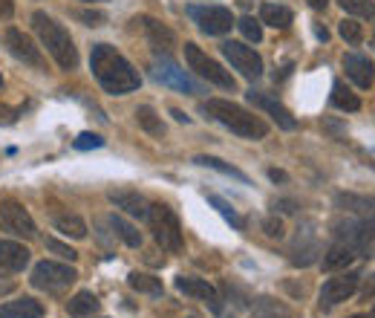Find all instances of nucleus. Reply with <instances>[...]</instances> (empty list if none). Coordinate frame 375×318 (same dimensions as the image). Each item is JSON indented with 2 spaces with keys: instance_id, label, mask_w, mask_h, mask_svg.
<instances>
[{
  "instance_id": "obj_19",
  "label": "nucleus",
  "mask_w": 375,
  "mask_h": 318,
  "mask_svg": "<svg viewBox=\"0 0 375 318\" xmlns=\"http://www.w3.org/2000/svg\"><path fill=\"white\" fill-rule=\"evenodd\" d=\"M44 304L35 298H15V301H3L0 304V318H44Z\"/></svg>"
},
{
  "instance_id": "obj_15",
  "label": "nucleus",
  "mask_w": 375,
  "mask_h": 318,
  "mask_svg": "<svg viewBox=\"0 0 375 318\" xmlns=\"http://www.w3.org/2000/svg\"><path fill=\"white\" fill-rule=\"evenodd\" d=\"M340 64H344V70H347V78H352L355 87H372L375 82V67H372V61L361 53H344V58H340Z\"/></svg>"
},
{
  "instance_id": "obj_29",
  "label": "nucleus",
  "mask_w": 375,
  "mask_h": 318,
  "mask_svg": "<svg viewBox=\"0 0 375 318\" xmlns=\"http://www.w3.org/2000/svg\"><path fill=\"white\" fill-rule=\"evenodd\" d=\"M193 162H197V165H205V168H214V171L225 174V177H234V180H240V183H249V177H246V174H242L240 168H234V165H228V162H222V159H217V156H208V153H200V156H193Z\"/></svg>"
},
{
  "instance_id": "obj_14",
  "label": "nucleus",
  "mask_w": 375,
  "mask_h": 318,
  "mask_svg": "<svg viewBox=\"0 0 375 318\" xmlns=\"http://www.w3.org/2000/svg\"><path fill=\"white\" fill-rule=\"evenodd\" d=\"M246 99L254 104V107H260V110H266V113L277 122V127H283V131H295L298 127V119L291 116V110L289 107H283L277 99H271V95H266V93H246Z\"/></svg>"
},
{
  "instance_id": "obj_20",
  "label": "nucleus",
  "mask_w": 375,
  "mask_h": 318,
  "mask_svg": "<svg viewBox=\"0 0 375 318\" xmlns=\"http://www.w3.org/2000/svg\"><path fill=\"white\" fill-rule=\"evenodd\" d=\"M251 315L254 318H295V312H291L283 301L269 298V295H260L251 301Z\"/></svg>"
},
{
  "instance_id": "obj_44",
  "label": "nucleus",
  "mask_w": 375,
  "mask_h": 318,
  "mask_svg": "<svg viewBox=\"0 0 375 318\" xmlns=\"http://www.w3.org/2000/svg\"><path fill=\"white\" fill-rule=\"evenodd\" d=\"M84 3H104V0H84Z\"/></svg>"
},
{
  "instance_id": "obj_23",
  "label": "nucleus",
  "mask_w": 375,
  "mask_h": 318,
  "mask_svg": "<svg viewBox=\"0 0 375 318\" xmlns=\"http://www.w3.org/2000/svg\"><path fill=\"white\" fill-rule=\"evenodd\" d=\"M352 261H355V246H349V243H335V246L326 249V254H323V269H344V266H349Z\"/></svg>"
},
{
  "instance_id": "obj_22",
  "label": "nucleus",
  "mask_w": 375,
  "mask_h": 318,
  "mask_svg": "<svg viewBox=\"0 0 375 318\" xmlns=\"http://www.w3.org/2000/svg\"><path fill=\"white\" fill-rule=\"evenodd\" d=\"M291 21H295V15H291V9H286V6L263 3V9H260V24H269L274 29H289Z\"/></svg>"
},
{
  "instance_id": "obj_24",
  "label": "nucleus",
  "mask_w": 375,
  "mask_h": 318,
  "mask_svg": "<svg viewBox=\"0 0 375 318\" xmlns=\"http://www.w3.org/2000/svg\"><path fill=\"white\" fill-rule=\"evenodd\" d=\"M136 122H139V127L144 133H151V136H165V124H162V116L156 113V110L151 107V104H142V107H136Z\"/></svg>"
},
{
  "instance_id": "obj_31",
  "label": "nucleus",
  "mask_w": 375,
  "mask_h": 318,
  "mask_svg": "<svg viewBox=\"0 0 375 318\" xmlns=\"http://www.w3.org/2000/svg\"><path fill=\"white\" fill-rule=\"evenodd\" d=\"M338 32H340V38H344L347 44H352V46H358V44L364 41V26L358 24L355 18H347V21H340Z\"/></svg>"
},
{
  "instance_id": "obj_47",
  "label": "nucleus",
  "mask_w": 375,
  "mask_h": 318,
  "mask_svg": "<svg viewBox=\"0 0 375 318\" xmlns=\"http://www.w3.org/2000/svg\"><path fill=\"white\" fill-rule=\"evenodd\" d=\"M372 318H375V310H372Z\"/></svg>"
},
{
  "instance_id": "obj_16",
  "label": "nucleus",
  "mask_w": 375,
  "mask_h": 318,
  "mask_svg": "<svg viewBox=\"0 0 375 318\" xmlns=\"http://www.w3.org/2000/svg\"><path fill=\"white\" fill-rule=\"evenodd\" d=\"M29 263V249L15 241H0V275H15Z\"/></svg>"
},
{
  "instance_id": "obj_6",
  "label": "nucleus",
  "mask_w": 375,
  "mask_h": 318,
  "mask_svg": "<svg viewBox=\"0 0 375 318\" xmlns=\"http://www.w3.org/2000/svg\"><path fill=\"white\" fill-rule=\"evenodd\" d=\"M78 281V272L70 266V263H58V261H41L32 269V283L38 290H50V292H58L64 286H70Z\"/></svg>"
},
{
  "instance_id": "obj_9",
  "label": "nucleus",
  "mask_w": 375,
  "mask_h": 318,
  "mask_svg": "<svg viewBox=\"0 0 375 318\" xmlns=\"http://www.w3.org/2000/svg\"><path fill=\"white\" fill-rule=\"evenodd\" d=\"M188 15L205 35H225V32H231V26H237L231 9L225 6H191Z\"/></svg>"
},
{
  "instance_id": "obj_43",
  "label": "nucleus",
  "mask_w": 375,
  "mask_h": 318,
  "mask_svg": "<svg viewBox=\"0 0 375 318\" xmlns=\"http://www.w3.org/2000/svg\"><path fill=\"white\" fill-rule=\"evenodd\" d=\"M315 35H318L320 41H326V38H329V32H326V29H320V26H318V29H315Z\"/></svg>"
},
{
  "instance_id": "obj_11",
  "label": "nucleus",
  "mask_w": 375,
  "mask_h": 318,
  "mask_svg": "<svg viewBox=\"0 0 375 318\" xmlns=\"http://www.w3.org/2000/svg\"><path fill=\"white\" fill-rule=\"evenodd\" d=\"M6 46H9V53L18 58V61H23V64H29V67H35V70H44L46 67V61H44V53H41V46H35V41H32L26 32H21V29H6Z\"/></svg>"
},
{
  "instance_id": "obj_37",
  "label": "nucleus",
  "mask_w": 375,
  "mask_h": 318,
  "mask_svg": "<svg viewBox=\"0 0 375 318\" xmlns=\"http://www.w3.org/2000/svg\"><path fill=\"white\" fill-rule=\"evenodd\" d=\"M78 18H81V21H87V26H102L104 15H99V12H81Z\"/></svg>"
},
{
  "instance_id": "obj_8",
  "label": "nucleus",
  "mask_w": 375,
  "mask_h": 318,
  "mask_svg": "<svg viewBox=\"0 0 375 318\" xmlns=\"http://www.w3.org/2000/svg\"><path fill=\"white\" fill-rule=\"evenodd\" d=\"M0 229L9 232L12 237H23V241H32V237L38 234L32 214L23 209L21 203H15V200L0 205Z\"/></svg>"
},
{
  "instance_id": "obj_25",
  "label": "nucleus",
  "mask_w": 375,
  "mask_h": 318,
  "mask_svg": "<svg viewBox=\"0 0 375 318\" xmlns=\"http://www.w3.org/2000/svg\"><path fill=\"white\" fill-rule=\"evenodd\" d=\"M55 229L64 237H73V241H84V237H87V223L81 220L78 214H58L55 217Z\"/></svg>"
},
{
  "instance_id": "obj_7",
  "label": "nucleus",
  "mask_w": 375,
  "mask_h": 318,
  "mask_svg": "<svg viewBox=\"0 0 375 318\" xmlns=\"http://www.w3.org/2000/svg\"><path fill=\"white\" fill-rule=\"evenodd\" d=\"M151 75L156 78V82L162 84V87H171V90H179V93H200V87H197V82L179 67V64L173 61V58H156L153 61V67H151Z\"/></svg>"
},
{
  "instance_id": "obj_39",
  "label": "nucleus",
  "mask_w": 375,
  "mask_h": 318,
  "mask_svg": "<svg viewBox=\"0 0 375 318\" xmlns=\"http://www.w3.org/2000/svg\"><path fill=\"white\" fill-rule=\"evenodd\" d=\"M15 15V0H0V18L9 21Z\"/></svg>"
},
{
  "instance_id": "obj_1",
  "label": "nucleus",
  "mask_w": 375,
  "mask_h": 318,
  "mask_svg": "<svg viewBox=\"0 0 375 318\" xmlns=\"http://www.w3.org/2000/svg\"><path fill=\"white\" fill-rule=\"evenodd\" d=\"M90 70L110 95H127V93L139 90V84H142V78L133 70V64L110 44H95L93 46Z\"/></svg>"
},
{
  "instance_id": "obj_45",
  "label": "nucleus",
  "mask_w": 375,
  "mask_h": 318,
  "mask_svg": "<svg viewBox=\"0 0 375 318\" xmlns=\"http://www.w3.org/2000/svg\"><path fill=\"white\" fill-rule=\"evenodd\" d=\"M352 318H367V315H352Z\"/></svg>"
},
{
  "instance_id": "obj_5",
  "label": "nucleus",
  "mask_w": 375,
  "mask_h": 318,
  "mask_svg": "<svg viewBox=\"0 0 375 318\" xmlns=\"http://www.w3.org/2000/svg\"><path fill=\"white\" fill-rule=\"evenodd\" d=\"M185 61H188V67L197 73L200 78H205V82H211V84H217V87H222V90H231V93H234V87H237L234 75L228 73L220 61H214L211 55H205L197 44H185Z\"/></svg>"
},
{
  "instance_id": "obj_40",
  "label": "nucleus",
  "mask_w": 375,
  "mask_h": 318,
  "mask_svg": "<svg viewBox=\"0 0 375 318\" xmlns=\"http://www.w3.org/2000/svg\"><path fill=\"white\" fill-rule=\"evenodd\" d=\"M309 6H312V9H318V12H323L326 6H329V0H309Z\"/></svg>"
},
{
  "instance_id": "obj_12",
  "label": "nucleus",
  "mask_w": 375,
  "mask_h": 318,
  "mask_svg": "<svg viewBox=\"0 0 375 318\" xmlns=\"http://www.w3.org/2000/svg\"><path fill=\"white\" fill-rule=\"evenodd\" d=\"M358 281H361V275H358V272H347V275L329 278L320 286V304L323 307H335V304H340V301L352 298L355 290H358Z\"/></svg>"
},
{
  "instance_id": "obj_3",
  "label": "nucleus",
  "mask_w": 375,
  "mask_h": 318,
  "mask_svg": "<svg viewBox=\"0 0 375 318\" xmlns=\"http://www.w3.org/2000/svg\"><path fill=\"white\" fill-rule=\"evenodd\" d=\"M32 29L38 32L41 44L46 46V53L55 58V64L61 70H75L78 67V50L73 44V35L55 18H50L46 12H35L32 15Z\"/></svg>"
},
{
  "instance_id": "obj_36",
  "label": "nucleus",
  "mask_w": 375,
  "mask_h": 318,
  "mask_svg": "<svg viewBox=\"0 0 375 318\" xmlns=\"http://www.w3.org/2000/svg\"><path fill=\"white\" fill-rule=\"evenodd\" d=\"M263 232H266L269 237H283V223L274 220V217H269V220H263Z\"/></svg>"
},
{
  "instance_id": "obj_48",
  "label": "nucleus",
  "mask_w": 375,
  "mask_h": 318,
  "mask_svg": "<svg viewBox=\"0 0 375 318\" xmlns=\"http://www.w3.org/2000/svg\"><path fill=\"white\" fill-rule=\"evenodd\" d=\"M372 286H375V281H372Z\"/></svg>"
},
{
  "instance_id": "obj_2",
  "label": "nucleus",
  "mask_w": 375,
  "mask_h": 318,
  "mask_svg": "<svg viewBox=\"0 0 375 318\" xmlns=\"http://www.w3.org/2000/svg\"><path fill=\"white\" fill-rule=\"evenodd\" d=\"M200 110H202L205 116L214 119V122H220L222 127H228L231 133L242 136V139H266V133H269V124H266L263 119L254 116V113H249L246 107H240V104H234V102L208 99V102H202Z\"/></svg>"
},
{
  "instance_id": "obj_10",
  "label": "nucleus",
  "mask_w": 375,
  "mask_h": 318,
  "mask_svg": "<svg viewBox=\"0 0 375 318\" xmlns=\"http://www.w3.org/2000/svg\"><path fill=\"white\" fill-rule=\"evenodd\" d=\"M222 55L231 61V67L246 75V78H260L263 75V58L254 53V46H246L240 41H225L222 44Z\"/></svg>"
},
{
  "instance_id": "obj_13",
  "label": "nucleus",
  "mask_w": 375,
  "mask_h": 318,
  "mask_svg": "<svg viewBox=\"0 0 375 318\" xmlns=\"http://www.w3.org/2000/svg\"><path fill=\"white\" fill-rule=\"evenodd\" d=\"M176 290L185 292L197 301H205V304L214 310V312H222V304H220V295L214 290V283H208L205 278H188V275H179L176 278Z\"/></svg>"
},
{
  "instance_id": "obj_46",
  "label": "nucleus",
  "mask_w": 375,
  "mask_h": 318,
  "mask_svg": "<svg viewBox=\"0 0 375 318\" xmlns=\"http://www.w3.org/2000/svg\"><path fill=\"white\" fill-rule=\"evenodd\" d=\"M0 87H3V78H0Z\"/></svg>"
},
{
  "instance_id": "obj_32",
  "label": "nucleus",
  "mask_w": 375,
  "mask_h": 318,
  "mask_svg": "<svg viewBox=\"0 0 375 318\" xmlns=\"http://www.w3.org/2000/svg\"><path fill=\"white\" fill-rule=\"evenodd\" d=\"M208 203L214 205V209H217V212H220V214H222L228 223H231L234 229H242V226H246V223H242V217H240V214H237V212H234L231 205H228L222 197H217V194H208Z\"/></svg>"
},
{
  "instance_id": "obj_41",
  "label": "nucleus",
  "mask_w": 375,
  "mask_h": 318,
  "mask_svg": "<svg viewBox=\"0 0 375 318\" xmlns=\"http://www.w3.org/2000/svg\"><path fill=\"white\" fill-rule=\"evenodd\" d=\"M269 177H271L274 183H283V180H286V174H283V171H277V168H271V171H269Z\"/></svg>"
},
{
  "instance_id": "obj_30",
  "label": "nucleus",
  "mask_w": 375,
  "mask_h": 318,
  "mask_svg": "<svg viewBox=\"0 0 375 318\" xmlns=\"http://www.w3.org/2000/svg\"><path fill=\"white\" fill-rule=\"evenodd\" d=\"M340 9L347 15H358V18H375V3L372 0H338Z\"/></svg>"
},
{
  "instance_id": "obj_27",
  "label": "nucleus",
  "mask_w": 375,
  "mask_h": 318,
  "mask_svg": "<svg viewBox=\"0 0 375 318\" xmlns=\"http://www.w3.org/2000/svg\"><path fill=\"white\" fill-rule=\"evenodd\" d=\"M332 107H338V110H349V113H355L358 107H361V99L349 90V87H344V82H335L332 84Z\"/></svg>"
},
{
  "instance_id": "obj_33",
  "label": "nucleus",
  "mask_w": 375,
  "mask_h": 318,
  "mask_svg": "<svg viewBox=\"0 0 375 318\" xmlns=\"http://www.w3.org/2000/svg\"><path fill=\"white\" fill-rule=\"evenodd\" d=\"M237 29H240V32H242V35H246L249 41H254V44L263 41V24L254 21L251 15H246V18H240V21H237Z\"/></svg>"
},
{
  "instance_id": "obj_18",
  "label": "nucleus",
  "mask_w": 375,
  "mask_h": 318,
  "mask_svg": "<svg viewBox=\"0 0 375 318\" xmlns=\"http://www.w3.org/2000/svg\"><path fill=\"white\" fill-rule=\"evenodd\" d=\"M136 24H142V29L148 32V38H151V44H153V50L156 53H171L173 46H176V35L173 32L165 26V24H159L156 18H148V15H144V18H139Z\"/></svg>"
},
{
  "instance_id": "obj_28",
  "label": "nucleus",
  "mask_w": 375,
  "mask_h": 318,
  "mask_svg": "<svg viewBox=\"0 0 375 318\" xmlns=\"http://www.w3.org/2000/svg\"><path fill=\"white\" fill-rule=\"evenodd\" d=\"M127 283H130V290H136L142 295H162V281L148 272H130Z\"/></svg>"
},
{
  "instance_id": "obj_17",
  "label": "nucleus",
  "mask_w": 375,
  "mask_h": 318,
  "mask_svg": "<svg viewBox=\"0 0 375 318\" xmlns=\"http://www.w3.org/2000/svg\"><path fill=\"white\" fill-rule=\"evenodd\" d=\"M110 203L116 209L127 212L130 217H139V220H148V212H151V203L144 200L139 191H110Z\"/></svg>"
},
{
  "instance_id": "obj_21",
  "label": "nucleus",
  "mask_w": 375,
  "mask_h": 318,
  "mask_svg": "<svg viewBox=\"0 0 375 318\" xmlns=\"http://www.w3.org/2000/svg\"><path fill=\"white\" fill-rule=\"evenodd\" d=\"M67 312L73 318H87L93 312H99V298H95L90 290H81L67 301Z\"/></svg>"
},
{
  "instance_id": "obj_34",
  "label": "nucleus",
  "mask_w": 375,
  "mask_h": 318,
  "mask_svg": "<svg viewBox=\"0 0 375 318\" xmlns=\"http://www.w3.org/2000/svg\"><path fill=\"white\" fill-rule=\"evenodd\" d=\"M73 145H75L78 151H90V148H102L104 139H102L99 133H81V136H75Z\"/></svg>"
},
{
  "instance_id": "obj_38",
  "label": "nucleus",
  "mask_w": 375,
  "mask_h": 318,
  "mask_svg": "<svg viewBox=\"0 0 375 318\" xmlns=\"http://www.w3.org/2000/svg\"><path fill=\"white\" fill-rule=\"evenodd\" d=\"M15 122H18V113L0 104V124H15Z\"/></svg>"
},
{
  "instance_id": "obj_42",
  "label": "nucleus",
  "mask_w": 375,
  "mask_h": 318,
  "mask_svg": "<svg viewBox=\"0 0 375 318\" xmlns=\"http://www.w3.org/2000/svg\"><path fill=\"white\" fill-rule=\"evenodd\" d=\"M171 113H173V119H176V122H188V116L182 113V110H171Z\"/></svg>"
},
{
  "instance_id": "obj_4",
  "label": "nucleus",
  "mask_w": 375,
  "mask_h": 318,
  "mask_svg": "<svg viewBox=\"0 0 375 318\" xmlns=\"http://www.w3.org/2000/svg\"><path fill=\"white\" fill-rule=\"evenodd\" d=\"M148 223H151V232L156 237V243L176 254L185 249V237H182V223H179V217L173 214V209H168V205L162 203H153L151 212H148Z\"/></svg>"
},
{
  "instance_id": "obj_35",
  "label": "nucleus",
  "mask_w": 375,
  "mask_h": 318,
  "mask_svg": "<svg viewBox=\"0 0 375 318\" xmlns=\"http://www.w3.org/2000/svg\"><path fill=\"white\" fill-rule=\"evenodd\" d=\"M46 249L55 252V254H61V258H67V261H75V258H78V252H75V249L64 246V243H58V241H46Z\"/></svg>"
},
{
  "instance_id": "obj_26",
  "label": "nucleus",
  "mask_w": 375,
  "mask_h": 318,
  "mask_svg": "<svg viewBox=\"0 0 375 318\" xmlns=\"http://www.w3.org/2000/svg\"><path fill=\"white\" fill-rule=\"evenodd\" d=\"M110 229L116 232V237L124 243V246H130V249H139L142 246V234H139V229L136 226H130V223L124 220V217H119V214H113L110 217Z\"/></svg>"
}]
</instances>
